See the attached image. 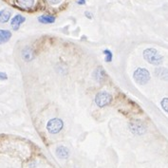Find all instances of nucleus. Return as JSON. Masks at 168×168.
<instances>
[{"label": "nucleus", "instance_id": "nucleus-1", "mask_svg": "<svg viewBox=\"0 0 168 168\" xmlns=\"http://www.w3.org/2000/svg\"><path fill=\"white\" fill-rule=\"evenodd\" d=\"M144 58L151 65L159 66L163 61V57L155 48H146L144 52Z\"/></svg>", "mask_w": 168, "mask_h": 168}, {"label": "nucleus", "instance_id": "nucleus-2", "mask_svg": "<svg viewBox=\"0 0 168 168\" xmlns=\"http://www.w3.org/2000/svg\"><path fill=\"white\" fill-rule=\"evenodd\" d=\"M134 80H135L139 85H145V84L150 80V73L147 70L138 68L134 71Z\"/></svg>", "mask_w": 168, "mask_h": 168}, {"label": "nucleus", "instance_id": "nucleus-3", "mask_svg": "<svg viewBox=\"0 0 168 168\" xmlns=\"http://www.w3.org/2000/svg\"><path fill=\"white\" fill-rule=\"evenodd\" d=\"M112 102V95L108 92L102 90L95 96V103L99 107H104Z\"/></svg>", "mask_w": 168, "mask_h": 168}, {"label": "nucleus", "instance_id": "nucleus-4", "mask_svg": "<svg viewBox=\"0 0 168 168\" xmlns=\"http://www.w3.org/2000/svg\"><path fill=\"white\" fill-rule=\"evenodd\" d=\"M63 121L58 118H53L49 120L47 123V129L50 134H57L59 133L63 128Z\"/></svg>", "mask_w": 168, "mask_h": 168}, {"label": "nucleus", "instance_id": "nucleus-5", "mask_svg": "<svg viewBox=\"0 0 168 168\" xmlns=\"http://www.w3.org/2000/svg\"><path fill=\"white\" fill-rule=\"evenodd\" d=\"M129 128H130V131L133 134H135V135H142L146 130L145 124L140 120H135L130 122Z\"/></svg>", "mask_w": 168, "mask_h": 168}, {"label": "nucleus", "instance_id": "nucleus-6", "mask_svg": "<svg viewBox=\"0 0 168 168\" xmlns=\"http://www.w3.org/2000/svg\"><path fill=\"white\" fill-rule=\"evenodd\" d=\"M25 21H26V18H25L24 16H22L20 14H17V15H15L14 17L12 19L11 26L13 29V30H18V29L21 26V24L24 23Z\"/></svg>", "mask_w": 168, "mask_h": 168}, {"label": "nucleus", "instance_id": "nucleus-7", "mask_svg": "<svg viewBox=\"0 0 168 168\" xmlns=\"http://www.w3.org/2000/svg\"><path fill=\"white\" fill-rule=\"evenodd\" d=\"M93 77H94V79L97 82L103 83L105 81V71L103 70V68L99 66V68H97L94 70V72H93Z\"/></svg>", "mask_w": 168, "mask_h": 168}, {"label": "nucleus", "instance_id": "nucleus-8", "mask_svg": "<svg viewBox=\"0 0 168 168\" xmlns=\"http://www.w3.org/2000/svg\"><path fill=\"white\" fill-rule=\"evenodd\" d=\"M56 155L58 158H60L62 159H68L69 156H70V151L69 149L61 145V146H58L56 148Z\"/></svg>", "mask_w": 168, "mask_h": 168}, {"label": "nucleus", "instance_id": "nucleus-9", "mask_svg": "<svg viewBox=\"0 0 168 168\" xmlns=\"http://www.w3.org/2000/svg\"><path fill=\"white\" fill-rule=\"evenodd\" d=\"M155 75L159 79L167 81L168 80V70L165 68H157L155 70Z\"/></svg>", "mask_w": 168, "mask_h": 168}, {"label": "nucleus", "instance_id": "nucleus-10", "mask_svg": "<svg viewBox=\"0 0 168 168\" xmlns=\"http://www.w3.org/2000/svg\"><path fill=\"white\" fill-rule=\"evenodd\" d=\"M12 37V32L8 30H0V45L7 43Z\"/></svg>", "mask_w": 168, "mask_h": 168}, {"label": "nucleus", "instance_id": "nucleus-11", "mask_svg": "<svg viewBox=\"0 0 168 168\" xmlns=\"http://www.w3.org/2000/svg\"><path fill=\"white\" fill-rule=\"evenodd\" d=\"M38 21L40 23H43V24H52V23H54L55 17L52 15H49V14H44V15L39 16Z\"/></svg>", "mask_w": 168, "mask_h": 168}, {"label": "nucleus", "instance_id": "nucleus-12", "mask_svg": "<svg viewBox=\"0 0 168 168\" xmlns=\"http://www.w3.org/2000/svg\"><path fill=\"white\" fill-rule=\"evenodd\" d=\"M17 5L24 9H30L34 5V0H16Z\"/></svg>", "mask_w": 168, "mask_h": 168}, {"label": "nucleus", "instance_id": "nucleus-13", "mask_svg": "<svg viewBox=\"0 0 168 168\" xmlns=\"http://www.w3.org/2000/svg\"><path fill=\"white\" fill-rule=\"evenodd\" d=\"M11 18V12L8 10L0 11V23H6Z\"/></svg>", "mask_w": 168, "mask_h": 168}, {"label": "nucleus", "instance_id": "nucleus-14", "mask_svg": "<svg viewBox=\"0 0 168 168\" xmlns=\"http://www.w3.org/2000/svg\"><path fill=\"white\" fill-rule=\"evenodd\" d=\"M23 58L26 61H30V60H31L32 58H33V55H32V52H31V50H30V48H27L26 49H24L23 50Z\"/></svg>", "mask_w": 168, "mask_h": 168}, {"label": "nucleus", "instance_id": "nucleus-15", "mask_svg": "<svg viewBox=\"0 0 168 168\" xmlns=\"http://www.w3.org/2000/svg\"><path fill=\"white\" fill-rule=\"evenodd\" d=\"M104 54H105V61L107 63L111 62L112 61V58H113V54L112 52H110L109 49H105L104 50Z\"/></svg>", "mask_w": 168, "mask_h": 168}, {"label": "nucleus", "instance_id": "nucleus-16", "mask_svg": "<svg viewBox=\"0 0 168 168\" xmlns=\"http://www.w3.org/2000/svg\"><path fill=\"white\" fill-rule=\"evenodd\" d=\"M161 105H162V107L163 109L168 113V98H164L162 100V102H161Z\"/></svg>", "mask_w": 168, "mask_h": 168}, {"label": "nucleus", "instance_id": "nucleus-17", "mask_svg": "<svg viewBox=\"0 0 168 168\" xmlns=\"http://www.w3.org/2000/svg\"><path fill=\"white\" fill-rule=\"evenodd\" d=\"M8 79V76L5 72H0V80L1 81H4V80H7Z\"/></svg>", "mask_w": 168, "mask_h": 168}, {"label": "nucleus", "instance_id": "nucleus-18", "mask_svg": "<svg viewBox=\"0 0 168 168\" xmlns=\"http://www.w3.org/2000/svg\"><path fill=\"white\" fill-rule=\"evenodd\" d=\"M61 0H48V2L49 4H52V5H56L58 3H60Z\"/></svg>", "mask_w": 168, "mask_h": 168}, {"label": "nucleus", "instance_id": "nucleus-19", "mask_svg": "<svg viewBox=\"0 0 168 168\" xmlns=\"http://www.w3.org/2000/svg\"><path fill=\"white\" fill-rule=\"evenodd\" d=\"M85 14H86V16H87V18H89V19H91V18H92V14H91L90 13H88V12H85Z\"/></svg>", "mask_w": 168, "mask_h": 168}, {"label": "nucleus", "instance_id": "nucleus-20", "mask_svg": "<svg viewBox=\"0 0 168 168\" xmlns=\"http://www.w3.org/2000/svg\"><path fill=\"white\" fill-rule=\"evenodd\" d=\"M77 3H78L79 5H85V4H86V0H78Z\"/></svg>", "mask_w": 168, "mask_h": 168}]
</instances>
